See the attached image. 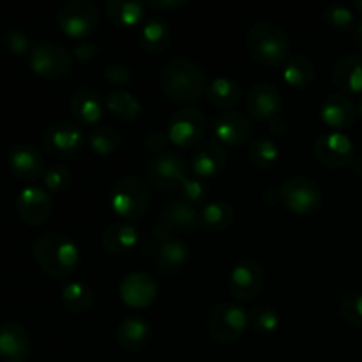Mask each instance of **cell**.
Returning a JSON list of instances; mask_svg holds the SVG:
<instances>
[{
    "label": "cell",
    "mask_w": 362,
    "mask_h": 362,
    "mask_svg": "<svg viewBox=\"0 0 362 362\" xmlns=\"http://www.w3.org/2000/svg\"><path fill=\"white\" fill-rule=\"evenodd\" d=\"M317 78V67L308 57L293 55L286 60L285 71H283V80L292 88H308Z\"/></svg>",
    "instance_id": "31"
},
{
    "label": "cell",
    "mask_w": 362,
    "mask_h": 362,
    "mask_svg": "<svg viewBox=\"0 0 362 362\" xmlns=\"http://www.w3.org/2000/svg\"><path fill=\"white\" fill-rule=\"evenodd\" d=\"M172 30H170V21L163 16H154L141 27L138 41L144 52L151 55H159L170 46Z\"/></svg>",
    "instance_id": "26"
},
{
    "label": "cell",
    "mask_w": 362,
    "mask_h": 362,
    "mask_svg": "<svg viewBox=\"0 0 362 362\" xmlns=\"http://www.w3.org/2000/svg\"><path fill=\"white\" fill-rule=\"evenodd\" d=\"M313 152L322 165L329 168H343L356 159V147L349 134L341 131H331L317 138Z\"/></svg>",
    "instance_id": "11"
},
{
    "label": "cell",
    "mask_w": 362,
    "mask_h": 362,
    "mask_svg": "<svg viewBox=\"0 0 362 362\" xmlns=\"http://www.w3.org/2000/svg\"><path fill=\"white\" fill-rule=\"evenodd\" d=\"M250 325V315L235 304H219L209 318V331L218 343L232 345L239 341Z\"/></svg>",
    "instance_id": "9"
},
{
    "label": "cell",
    "mask_w": 362,
    "mask_h": 362,
    "mask_svg": "<svg viewBox=\"0 0 362 362\" xmlns=\"http://www.w3.org/2000/svg\"><path fill=\"white\" fill-rule=\"evenodd\" d=\"M106 108L120 120H136L141 113V105L129 90H113L106 95Z\"/></svg>",
    "instance_id": "34"
},
{
    "label": "cell",
    "mask_w": 362,
    "mask_h": 362,
    "mask_svg": "<svg viewBox=\"0 0 362 362\" xmlns=\"http://www.w3.org/2000/svg\"><path fill=\"white\" fill-rule=\"evenodd\" d=\"M7 165H9L11 173L21 180H37L39 177L45 175V159L35 145L21 141L16 144L9 151L7 156Z\"/></svg>",
    "instance_id": "17"
},
{
    "label": "cell",
    "mask_w": 362,
    "mask_h": 362,
    "mask_svg": "<svg viewBox=\"0 0 362 362\" xmlns=\"http://www.w3.org/2000/svg\"><path fill=\"white\" fill-rule=\"evenodd\" d=\"M133 78V71L122 64H112L105 69V80L112 85H127Z\"/></svg>",
    "instance_id": "43"
},
{
    "label": "cell",
    "mask_w": 362,
    "mask_h": 362,
    "mask_svg": "<svg viewBox=\"0 0 362 362\" xmlns=\"http://www.w3.org/2000/svg\"><path fill=\"white\" fill-rule=\"evenodd\" d=\"M247 154H250V161L253 163L257 168L260 170H269L279 161V156H281V148L276 141H272L271 138H257L250 144L247 148Z\"/></svg>",
    "instance_id": "35"
},
{
    "label": "cell",
    "mask_w": 362,
    "mask_h": 362,
    "mask_svg": "<svg viewBox=\"0 0 362 362\" xmlns=\"http://www.w3.org/2000/svg\"><path fill=\"white\" fill-rule=\"evenodd\" d=\"M170 232H172V226H170L168 223L163 221V219H159L158 225L154 226V235L158 237L161 243H165V240L172 239V237H170Z\"/></svg>",
    "instance_id": "47"
},
{
    "label": "cell",
    "mask_w": 362,
    "mask_h": 362,
    "mask_svg": "<svg viewBox=\"0 0 362 362\" xmlns=\"http://www.w3.org/2000/svg\"><path fill=\"white\" fill-rule=\"evenodd\" d=\"M187 4H189L187 0H151L148 6L159 11H173V9H179V7L187 6Z\"/></svg>",
    "instance_id": "46"
},
{
    "label": "cell",
    "mask_w": 362,
    "mask_h": 362,
    "mask_svg": "<svg viewBox=\"0 0 362 362\" xmlns=\"http://www.w3.org/2000/svg\"><path fill=\"white\" fill-rule=\"evenodd\" d=\"M120 134L110 126H98L92 129L90 136H88V145H90L92 152L101 158L113 154L117 148L120 147Z\"/></svg>",
    "instance_id": "36"
},
{
    "label": "cell",
    "mask_w": 362,
    "mask_h": 362,
    "mask_svg": "<svg viewBox=\"0 0 362 362\" xmlns=\"http://www.w3.org/2000/svg\"><path fill=\"white\" fill-rule=\"evenodd\" d=\"M207 98L211 105L216 108L230 110L233 106L239 105L240 98H243V88L235 80L228 76H218L207 83Z\"/></svg>",
    "instance_id": "28"
},
{
    "label": "cell",
    "mask_w": 362,
    "mask_h": 362,
    "mask_svg": "<svg viewBox=\"0 0 362 362\" xmlns=\"http://www.w3.org/2000/svg\"><path fill=\"white\" fill-rule=\"evenodd\" d=\"M356 42H357V46L362 49V20L357 23V27H356Z\"/></svg>",
    "instance_id": "49"
},
{
    "label": "cell",
    "mask_w": 362,
    "mask_h": 362,
    "mask_svg": "<svg viewBox=\"0 0 362 362\" xmlns=\"http://www.w3.org/2000/svg\"><path fill=\"white\" fill-rule=\"evenodd\" d=\"M212 133H214L218 144L225 145H243L247 144L253 136V122L247 115L239 112L219 113L212 122Z\"/></svg>",
    "instance_id": "16"
},
{
    "label": "cell",
    "mask_w": 362,
    "mask_h": 362,
    "mask_svg": "<svg viewBox=\"0 0 362 362\" xmlns=\"http://www.w3.org/2000/svg\"><path fill=\"white\" fill-rule=\"evenodd\" d=\"M180 191H182L184 202H187V204L193 205V207L194 205L204 204L209 193L207 186H205L200 179H191V177H187V179L184 180L182 186H180Z\"/></svg>",
    "instance_id": "42"
},
{
    "label": "cell",
    "mask_w": 362,
    "mask_h": 362,
    "mask_svg": "<svg viewBox=\"0 0 362 362\" xmlns=\"http://www.w3.org/2000/svg\"><path fill=\"white\" fill-rule=\"evenodd\" d=\"M324 20L329 27L336 28V30H349L354 25V13L350 7L332 4L324 9Z\"/></svg>",
    "instance_id": "38"
},
{
    "label": "cell",
    "mask_w": 362,
    "mask_h": 362,
    "mask_svg": "<svg viewBox=\"0 0 362 362\" xmlns=\"http://www.w3.org/2000/svg\"><path fill=\"white\" fill-rule=\"evenodd\" d=\"M320 119L334 131L346 129L357 119V110L352 99L345 94H331L320 106Z\"/></svg>",
    "instance_id": "21"
},
{
    "label": "cell",
    "mask_w": 362,
    "mask_h": 362,
    "mask_svg": "<svg viewBox=\"0 0 362 362\" xmlns=\"http://www.w3.org/2000/svg\"><path fill=\"white\" fill-rule=\"evenodd\" d=\"M71 113L81 126H95L103 119V99L98 88L78 87L71 98Z\"/></svg>",
    "instance_id": "19"
},
{
    "label": "cell",
    "mask_w": 362,
    "mask_h": 362,
    "mask_svg": "<svg viewBox=\"0 0 362 362\" xmlns=\"http://www.w3.org/2000/svg\"><path fill=\"white\" fill-rule=\"evenodd\" d=\"M265 272L257 260L239 262L228 276V290L235 299L250 300L255 299L264 288Z\"/></svg>",
    "instance_id": "13"
},
{
    "label": "cell",
    "mask_w": 362,
    "mask_h": 362,
    "mask_svg": "<svg viewBox=\"0 0 362 362\" xmlns=\"http://www.w3.org/2000/svg\"><path fill=\"white\" fill-rule=\"evenodd\" d=\"M152 325L141 317H127L117 329V341L127 352H140L151 343Z\"/></svg>",
    "instance_id": "23"
},
{
    "label": "cell",
    "mask_w": 362,
    "mask_h": 362,
    "mask_svg": "<svg viewBox=\"0 0 362 362\" xmlns=\"http://www.w3.org/2000/svg\"><path fill=\"white\" fill-rule=\"evenodd\" d=\"M235 212L233 207L225 200H212L202 209L200 228L205 232H223L233 223Z\"/></svg>",
    "instance_id": "30"
},
{
    "label": "cell",
    "mask_w": 362,
    "mask_h": 362,
    "mask_svg": "<svg viewBox=\"0 0 362 362\" xmlns=\"http://www.w3.org/2000/svg\"><path fill=\"white\" fill-rule=\"evenodd\" d=\"M119 296L126 306L133 310H144L154 304L158 297V285L145 272H131L120 283Z\"/></svg>",
    "instance_id": "18"
},
{
    "label": "cell",
    "mask_w": 362,
    "mask_h": 362,
    "mask_svg": "<svg viewBox=\"0 0 362 362\" xmlns=\"http://www.w3.org/2000/svg\"><path fill=\"white\" fill-rule=\"evenodd\" d=\"M159 85L168 99L179 105H189L207 90V80L202 67L187 57H173L163 66Z\"/></svg>",
    "instance_id": "1"
},
{
    "label": "cell",
    "mask_w": 362,
    "mask_h": 362,
    "mask_svg": "<svg viewBox=\"0 0 362 362\" xmlns=\"http://www.w3.org/2000/svg\"><path fill=\"white\" fill-rule=\"evenodd\" d=\"M28 66L37 76L46 80H60L73 69V55H69V52L57 42L42 41L30 52Z\"/></svg>",
    "instance_id": "5"
},
{
    "label": "cell",
    "mask_w": 362,
    "mask_h": 362,
    "mask_svg": "<svg viewBox=\"0 0 362 362\" xmlns=\"http://www.w3.org/2000/svg\"><path fill=\"white\" fill-rule=\"evenodd\" d=\"M279 200L292 214L310 216L320 209L322 189L315 180L292 177L279 189Z\"/></svg>",
    "instance_id": "8"
},
{
    "label": "cell",
    "mask_w": 362,
    "mask_h": 362,
    "mask_svg": "<svg viewBox=\"0 0 362 362\" xmlns=\"http://www.w3.org/2000/svg\"><path fill=\"white\" fill-rule=\"evenodd\" d=\"M250 322L262 334H271L279 327L278 311L267 306H257L250 313Z\"/></svg>",
    "instance_id": "37"
},
{
    "label": "cell",
    "mask_w": 362,
    "mask_h": 362,
    "mask_svg": "<svg viewBox=\"0 0 362 362\" xmlns=\"http://www.w3.org/2000/svg\"><path fill=\"white\" fill-rule=\"evenodd\" d=\"M341 317L350 325L362 327V292L350 293L341 300Z\"/></svg>",
    "instance_id": "41"
},
{
    "label": "cell",
    "mask_w": 362,
    "mask_h": 362,
    "mask_svg": "<svg viewBox=\"0 0 362 362\" xmlns=\"http://www.w3.org/2000/svg\"><path fill=\"white\" fill-rule=\"evenodd\" d=\"M226 152L218 141H202L191 158V168L198 177H214L225 168Z\"/></svg>",
    "instance_id": "22"
},
{
    "label": "cell",
    "mask_w": 362,
    "mask_h": 362,
    "mask_svg": "<svg viewBox=\"0 0 362 362\" xmlns=\"http://www.w3.org/2000/svg\"><path fill=\"white\" fill-rule=\"evenodd\" d=\"M106 14L117 27L131 28L136 27L145 16V6L141 2L131 0H108L106 2Z\"/></svg>",
    "instance_id": "32"
},
{
    "label": "cell",
    "mask_w": 362,
    "mask_h": 362,
    "mask_svg": "<svg viewBox=\"0 0 362 362\" xmlns=\"http://www.w3.org/2000/svg\"><path fill=\"white\" fill-rule=\"evenodd\" d=\"M250 55L262 66H278L290 55V39L281 25L262 20L250 28L246 37Z\"/></svg>",
    "instance_id": "3"
},
{
    "label": "cell",
    "mask_w": 362,
    "mask_h": 362,
    "mask_svg": "<svg viewBox=\"0 0 362 362\" xmlns=\"http://www.w3.org/2000/svg\"><path fill=\"white\" fill-rule=\"evenodd\" d=\"M161 219L180 232H193L200 226V212L184 200H173L163 209Z\"/></svg>",
    "instance_id": "27"
},
{
    "label": "cell",
    "mask_w": 362,
    "mask_h": 362,
    "mask_svg": "<svg viewBox=\"0 0 362 362\" xmlns=\"http://www.w3.org/2000/svg\"><path fill=\"white\" fill-rule=\"evenodd\" d=\"M170 140H168V134L161 133V131H151V133L145 134L144 138V145L148 152L152 154H165L166 147H168Z\"/></svg>",
    "instance_id": "44"
},
{
    "label": "cell",
    "mask_w": 362,
    "mask_h": 362,
    "mask_svg": "<svg viewBox=\"0 0 362 362\" xmlns=\"http://www.w3.org/2000/svg\"><path fill=\"white\" fill-rule=\"evenodd\" d=\"M32 257L45 274L52 278H69L80 265V247L71 237L48 232L32 246Z\"/></svg>",
    "instance_id": "2"
},
{
    "label": "cell",
    "mask_w": 362,
    "mask_h": 362,
    "mask_svg": "<svg viewBox=\"0 0 362 362\" xmlns=\"http://www.w3.org/2000/svg\"><path fill=\"white\" fill-rule=\"evenodd\" d=\"M354 9L359 11V13L362 14V0H357V2H354Z\"/></svg>",
    "instance_id": "50"
},
{
    "label": "cell",
    "mask_w": 362,
    "mask_h": 362,
    "mask_svg": "<svg viewBox=\"0 0 362 362\" xmlns=\"http://www.w3.org/2000/svg\"><path fill=\"white\" fill-rule=\"evenodd\" d=\"M42 179H45L46 189L59 193V191H64L66 187H69L73 175H71V172L67 166L53 165L46 170L45 175H42Z\"/></svg>",
    "instance_id": "40"
},
{
    "label": "cell",
    "mask_w": 362,
    "mask_h": 362,
    "mask_svg": "<svg viewBox=\"0 0 362 362\" xmlns=\"http://www.w3.org/2000/svg\"><path fill=\"white\" fill-rule=\"evenodd\" d=\"M271 133L278 134V136H283V134H286V131H288V122H286L283 117H276L274 120H271Z\"/></svg>",
    "instance_id": "48"
},
{
    "label": "cell",
    "mask_w": 362,
    "mask_h": 362,
    "mask_svg": "<svg viewBox=\"0 0 362 362\" xmlns=\"http://www.w3.org/2000/svg\"><path fill=\"white\" fill-rule=\"evenodd\" d=\"M247 113L255 120L260 122H271L276 117H279L283 108L281 92L269 81H258L247 92L246 99Z\"/></svg>",
    "instance_id": "15"
},
{
    "label": "cell",
    "mask_w": 362,
    "mask_h": 362,
    "mask_svg": "<svg viewBox=\"0 0 362 362\" xmlns=\"http://www.w3.org/2000/svg\"><path fill=\"white\" fill-rule=\"evenodd\" d=\"M18 216L30 226H41L52 218L53 200L48 191L39 186H28L20 191L16 200Z\"/></svg>",
    "instance_id": "14"
},
{
    "label": "cell",
    "mask_w": 362,
    "mask_h": 362,
    "mask_svg": "<svg viewBox=\"0 0 362 362\" xmlns=\"http://www.w3.org/2000/svg\"><path fill=\"white\" fill-rule=\"evenodd\" d=\"M140 243V233L134 226L127 223H113L103 233L101 244L110 255H127L134 250Z\"/></svg>",
    "instance_id": "25"
},
{
    "label": "cell",
    "mask_w": 362,
    "mask_h": 362,
    "mask_svg": "<svg viewBox=\"0 0 362 362\" xmlns=\"http://www.w3.org/2000/svg\"><path fill=\"white\" fill-rule=\"evenodd\" d=\"M60 297H62V303L71 313H87L90 310L92 303H94V293L88 288L85 283L81 281H69L62 286V292H60Z\"/></svg>",
    "instance_id": "33"
},
{
    "label": "cell",
    "mask_w": 362,
    "mask_h": 362,
    "mask_svg": "<svg viewBox=\"0 0 362 362\" xmlns=\"http://www.w3.org/2000/svg\"><path fill=\"white\" fill-rule=\"evenodd\" d=\"M0 42L13 55H25L28 48H30V37L21 28H9V30H6L2 37H0Z\"/></svg>",
    "instance_id": "39"
},
{
    "label": "cell",
    "mask_w": 362,
    "mask_h": 362,
    "mask_svg": "<svg viewBox=\"0 0 362 362\" xmlns=\"http://www.w3.org/2000/svg\"><path fill=\"white\" fill-rule=\"evenodd\" d=\"M205 129H207V119L204 112L193 106H186L173 113L166 134L170 144L186 148L197 145L204 138Z\"/></svg>",
    "instance_id": "10"
},
{
    "label": "cell",
    "mask_w": 362,
    "mask_h": 362,
    "mask_svg": "<svg viewBox=\"0 0 362 362\" xmlns=\"http://www.w3.org/2000/svg\"><path fill=\"white\" fill-rule=\"evenodd\" d=\"M148 182L159 191H173L187 179L186 163L177 154L154 156L147 165Z\"/></svg>",
    "instance_id": "12"
},
{
    "label": "cell",
    "mask_w": 362,
    "mask_h": 362,
    "mask_svg": "<svg viewBox=\"0 0 362 362\" xmlns=\"http://www.w3.org/2000/svg\"><path fill=\"white\" fill-rule=\"evenodd\" d=\"M332 83L345 94L362 92V59L357 55H345L336 60L332 67Z\"/></svg>",
    "instance_id": "24"
},
{
    "label": "cell",
    "mask_w": 362,
    "mask_h": 362,
    "mask_svg": "<svg viewBox=\"0 0 362 362\" xmlns=\"http://www.w3.org/2000/svg\"><path fill=\"white\" fill-rule=\"evenodd\" d=\"M110 207L119 218L136 221L147 214L151 207V193L138 177H122L110 191Z\"/></svg>",
    "instance_id": "4"
},
{
    "label": "cell",
    "mask_w": 362,
    "mask_h": 362,
    "mask_svg": "<svg viewBox=\"0 0 362 362\" xmlns=\"http://www.w3.org/2000/svg\"><path fill=\"white\" fill-rule=\"evenodd\" d=\"M99 53V48L92 42H78L73 48V57L80 62H90L92 59H95Z\"/></svg>",
    "instance_id": "45"
},
{
    "label": "cell",
    "mask_w": 362,
    "mask_h": 362,
    "mask_svg": "<svg viewBox=\"0 0 362 362\" xmlns=\"http://www.w3.org/2000/svg\"><path fill=\"white\" fill-rule=\"evenodd\" d=\"M189 258V247L179 239L161 243L158 250V267L165 274H179Z\"/></svg>",
    "instance_id": "29"
},
{
    "label": "cell",
    "mask_w": 362,
    "mask_h": 362,
    "mask_svg": "<svg viewBox=\"0 0 362 362\" xmlns=\"http://www.w3.org/2000/svg\"><path fill=\"white\" fill-rule=\"evenodd\" d=\"M359 113H361V117H362V98H361V103H359Z\"/></svg>",
    "instance_id": "51"
},
{
    "label": "cell",
    "mask_w": 362,
    "mask_h": 362,
    "mask_svg": "<svg viewBox=\"0 0 362 362\" xmlns=\"http://www.w3.org/2000/svg\"><path fill=\"white\" fill-rule=\"evenodd\" d=\"M30 352L28 332L16 322L0 324V359L6 362H23Z\"/></svg>",
    "instance_id": "20"
},
{
    "label": "cell",
    "mask_w": 362,
    "mask_h": 362,
    "mask_svg": "<svg viewBox=\"0 0 362 362\" xmlns=\"http://www.w3.org/2000/svg\"><path fill=\"white\" fill-rule=\"evenodd\" d=\"M60 30L73 39L90 35L99 25V11L90 0H71L57 13Z\"/></svg>",
    "instance_id": "7"
},
{
    "label": "cell",
    "mask_w": 362,
    "mask_h": 362,
    "mask_svg": "<svg viewBox=\"0 0 362 362\" xmlns=\"http://www.w3.org/2000/svg\"><path fill=\"white\" fill-rule=\"evenodd\" d=\"M85 133L80 124L69 120L52 122L42 133V147L49 156L59 159H71L83 148Z\"/></svg>",
    "instance_id": "6"
}]
</instances>
